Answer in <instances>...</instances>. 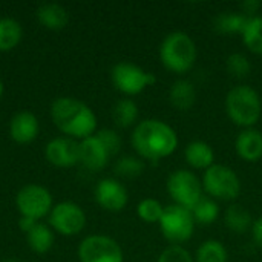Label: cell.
Instances as JSON below:
<instances>
[{
	"label": "cell",
	"instance_id": "6da1fadb",
	"mask_svg": "<svg viewBox=\"0 0 262 262\" xmlns=\"http://www.w3.org/2000/svg\"><path fill=\"white\" fill-rule=\"evenodd\" d=\"M130 143L141 160L160 161L177 150L178 134L166 121L147 118L135 124Z\"/></svg>",
	"mask_w": 262,
	"mask_h": 262
},
{
	"label": "cell",
	"instance_id": "7a4b0ae2",
	"mask_svg": "<svg viewBox=\"0 0 262 262\" xmlns=\"http://www.w3.org/2000/svg\"><path fill=\"white\" fill-rule=\"evenodd\" d=\"M55 127L72 140H84L97 134V115L83 101L72 97L55 98L51 104Z\"/></svg>",
	"mask_w": 262,
	"mask_h": 262
},
{
	"label": "cell",
	"instance_id": "3957f363",
	"mask_svg": "<svg viewBox=\"0 0 262 262\" xmlns=\"http://www.w3.org/2000/svg\"><path fill=\"white\" fill-rule=\"evenodd\" d=\"M161 64L178 75L187 74L196 63L198 49L193 38L184 31H173L167 34L158 49Z\"/></svg>",
	"mask_w": 262,
	"mask_h": 262
},
{
	"label": "cell",
	"instance_id": "277c9868",
	"mask_svg": "<svg viewBox=\"0 0 262 262\" xmlns=\"http://www.w3.org/2000/svg\"><path fill=\"white\" fill-rule=\"evenodd\" d=\"M226 112L230 121L243 129L255 127L261 120L262 100L256 89L249 84L232 88L226 95Z\"/></svg>",
	"mask_w": 262,
	"mask_h": 262
},
{
	"label": "cell",
	"instance_id": "5b68a950",
	"mask_svg": "<svg viewBox=\"0 0 262 262\" xmlns=\"http://www.w3.org/2000/svg\"><path fill=\"white\" fill-rule=\"evenodd\" d=\"M203 190L215 201H235L241 193V180L236 172L224 164L209 167L201 180Z\"/></svg>",
	"mask_w": 262,
	"mask_h": 262
},
{
	"label": "cell",
	"instance_id": "8992f818",
	"mask_svg": "<svg viewBox=\"0 0 262 262\" xmlns=\"http://www.w3.org/2000/svg\"><path fill=\"white\" fill-rule=\"evenodd\" d=\"M195 226L196 223L192 216V212L177 204L167 206L158 223L161 235L172 246H181L187 243L193 236Z\"/></svg>",
	"mask_w": 262,
	"mask_h": 262
},
{
	"label": "cell",
	"instance_id": "52a82bcc",
	"mask_svg": "<svg viewBox=\"0 0 262 262\" xmlns=\"http://www.w3.org/2000/svg\"><path fill=\"white\" fill-rule=\"evenodd\" d=\"M111 80L117 91L127 97H134L144 92L149 86H154L157 77L135 63L120 61L114 64L111 71Z\"/></svg>",
	"mask_w": 262,
	"mask_h": 262
},
{
	"label": "cell",
	"instance_id": "ba28073f",
	"mask_svg": "<svg viewBox=\"0 0 262 262\" xmlns=\"http://www.w3.org/2000/svg\"><path fill=\"white\" fill-rule=\"evenodd\" d=\"M167 193L173 204L192 210L195 204L203 198L201 180L189 169L173 170L167 178Z\"/></svg>",
	"mask_w": 262,
	"mask_h": 262
},
{
	"label": "cell",
	"instance_id": "9c48e42d",
	"mask_svg": "<svg viewBox=\"0 0 262 262\" xmlns=\"http://www.w3.org/2000/svg\"><path fill=\"white\" fill-rule=\"evenodd\" d=\"M15 206L20 216L41 220L49 216L54 204L51 192L41 184H26L15 195Z\"/></svg>",
	"mask_w": 262,
	"mask_h": 262
},
{
	"label": "cell",
	"instance_id": "30bf717a",
	"mask_svg": "<svg viewBox=\"0 0 262 262\" xmlns=\"http://www.w3.org/2000/svg\"><path fill=\"white\" fill-rule=\"evenodd\" d=\"M80 262H124L121 246L106 235H89L78 246Z\"/></svg>",
	"mask_w": 262,
	"mask_h": 262
},
{
	"label": "cell",
	"instance_id": "8fae6325",
	"mask_svg": "<svg viewBox=\"0 0 262 262\" xmlns=\"http://www.w3.org/2000/svg\"><path fill=\"white\" fill-rule=\"evenodd\" d=\"M49 226L63 236H75L86 227V213L78 204L63 201L52 207L49 213Z\"/></svg>",
	"mask_w": 262,
	"mask_h": 262
},
{
	"label": "cell",
	"instance_id": "7c38bea8",
	"mask_svg": "<svg viewBox=\"0 0 262 262\" xmlns=\"http://www.w3.org/2000/svg\"><path fill=\"white\" fill-rule=\"evenodd\" d=\"M95 201L97 204L112 213L121 212L129 201V195L126 187L115 178H104L98 181L95 187Z\"/></svg>",
	"mask_w": 262,
	"mask_h": 262
},
{
	"label": "cell",
	"instance_id": "4fadbf2b",
	"mask_svg": "<svg viewBox=\"0 0 262 262\" xmlns=\"http://www.w3.org/2000/svg\"><path fill=\"white\" fill-rule=\"evenodd\" d=\"M45 157L55 167H72L80 163L78 143L69 137L54 138L46 144Z\"/></svg>",
	"mask_w": 262,
	"mask_h": 262
},
{
	"label": "cell",
	"instance_id": "5bb4252c",
	"mask_svg": "<svg viewBox=\"0 0 262 262\" xmlns=\"http://www.w3.org/2000/svg\"><path fill=\"white\" fill-rule=\"evenodd\" d=\"M80 164L89 172H100L109 163V152L103 146V143L97 138V135L88 137L78 143Z\"/></svg>",
	"mask_w": 262,
	"mask_h": 262
},
{
	"label": "cell",
	"instance_id": "9a60e30c",
	"mask_svg": "<svg viewBox=\"0 0 262 262\" xmlns=\"http://www.w3.org/2000/svg\"><path fill=\"white\" fill-rule=\"evenodd\" d=\"M38 132H40L38 118L29 111L17 112L9 121V137L18 144L32 143L38 137Z\"/></svg>",
	"mask_w": 262,
	"mask_h": 262
},
{
	"label": "cell",
	"instance_id": "2e32d148",
	"mask_svg": "<svg viewBox=\"0 0 262 262\" xmlns=\"http://www.w3.org/2000/svg\"><path fill=\"white\" fill-rule=\"evenodd\" d=\"M235 150L246 163H258L262 160V132L250 127L243 129L235 140Z\"/></svg>",
	"mask_w": 262,
	"mask_h": 262
},
{
	"label": "cell",
	"instance_id": "e0dca14e",
	"mask_svg": "<svg viewBox=\"0 0 262 262\" xmlns=\"http://www.w3.org/2000/svg\"><path fill=\"white\" fill-rule=\"evenodd\" d=\"M184 160L195 170H207L215 164V152L206 141L195 140L184 147Z\"/></svg>",
	"mask_w": 262,
	"mask_h": 262
},
{
	"label": "cell",
	"instance_id": "ac0fdd59",
	"mask_svg": "<svg viewBox=\"0 0 262 262\" xmlns=\"http://www.w3.org/2000/svg\"><path fill=\"white\" fill-rule=\"evenodd\" d=\"M169 101L175 109H178L181 112L192 109L196 101L195 84L186 78H180V80L173 81L169 89Z\"/></svg>",
	"mask_w": 262,
	"mask_h": 262
},
{
	"label": "cell",
	"instance_id": "d6986e66",
	"mask_svg": "<svg viewBox=\"0 0 262 262\" xmlns=\"http://www.w3.org/2000/svg\"><path fill=\"white\" fill-rule=\"evenodd\" d=\"M35 14H37L40 25L52 31L63 29L69 21L68 11L64 9V6L58 3H43L37 8Z\"/></svg>",
	"mask_w": 262,
	"mask_h": 262
},
{
	"label": "cell",
	"instance_id": "ffe728a7",
	"mask_svg": "<svg viewBox=\"0 0 262 262\" xmlns=\"http://www.w3.org/2000/svg\"><path fill=\"white\" fill-rule=\"evenodd\" d=\"M224 223L229 227V230H232L233 233L238 235H244L249 230H252L253 226V218L250 215V212L239 206V204H232L224 215Z\"/></svg>",
	"mask_w": 262,
	"mask_h": 262
},
{
	"label": "cell",
	"instance_id": "44dd1931",
	"mask_svg": "<svg viewBox=\"0 0 262 262\" xmlns=\"http://www.w3.org/2000/svg\"><path fill=\"white\" fill-rule=\"evenodd\" d=\"M23 37L21 25L11 17L0 18V52L12 51Z\"/></svg>",
	"mask_w": 262,
	"mask_h": 262
},
{
	"label": "cell",
	"instance_id": "7402d4cb",
	"mask_svg": "<svg viewBox=\"0 0 262 262\" xmlns=\"http://www.w3.org/2000/svg\"><path fill=\"white\" fill-rule=\"evenodd\" d=\"M26 241H28L29 249L34 253L43 255V253L49 252L52 249V246H54V233H52V229L48 227L46 224L37 223L35 227L29 233H26Z\"/></svg>",
	"mask_w": 262,
	"mask_h": 262
},
{
	"label": "cell",
	"instance_id": "603a6c76",
	"mask_svg": "<svg viewBox=\"0 0 262 262\" xmlns=\"http://www.w3.org/2000/svg\"><path fill=\"white\" fill-rule=\"evenodd\" d=\"M138 115H140L138 104L130 98H121L120 101L115 103L112 109V118L115 124L123 129L134 126L138 120Z\"/></svg>",
	"mask_w": 262,
	"mask_h": 262
},
{
	"label": "cell",
	"instance_id": "cb8c5ba5",
	"mask_svg": "<svg viewBox=\"0 0 262 262\" xmlns=\"http://www.w3.org/2000/svg\"><path fill=\"white\" fill-rule=\"evenodd\" d=\"M244 46L256 55H262V15L250 17L241 34Z\"/></svg>",
	"mask_w": 262,
	"mask_h": 262
},
{
	"label": "cell",
	"instance_id": "d4e9b609",
	"mask_svg": "<svg viewBox=\"0 0 262 262\" xmlns=\"http://www.w3.org/2000/svg\"><path fill=\"white\" fill-rule=\"evenodd\" d=\"M195 262H227L229 253L226 246L218 239L204 241L195 253Z\"/></svg>",
	"mask_w": 262,
	"mask_h": 262
},
{
	"label": "cell",
	"instance_id": "484cf974",
	"mask_svg": "<svg viewBox=\"0 0 262 262\" xmlns=\"http://www.w3.org/2000/svg\"><path fill=\"white\" fill-rule=\"evenodd\" d=\"M249 17L241 12H223L213 20V28L220 34H243Z\"/></svg>",
	"mask_w": 262,
	"mask_h": 262
},
{
	"label": "cell",
	"instance_id": "4316f807",
	"mask_svg": "<svg viewBox=\"0 0 262 262\" xmlns=\"http://www.w3.org/2000/svg\"><path fill=\"white\" fill-rule=\"evenodd\" d=\"M190 212L196 224L210 226L220 218V204L209 196H203Z\"/></svg>",
	"mask_w": 262,
	"mask_h": 262
},
{
	"label": "cell",
	"instance_id": "83f0119b",
	"mask_svg": "<svg viewBox=\"0 0 262 262\" xmlns=\"http://www.w3.org/2000/svg\"><path fill=\"white\" fill-rule=\"evenodd\" d=\"M164 209L166 207L158 200H155V198H144L137 206V215L146 224H158L161 216H163V213H164Z\"/></svg>",
	"mask_w": 262,
	"mask_h": 262
},
{
	"label": "cell",
	"instance_id": "f1b7e54d",
	"mask_svg": "<svg viewBox=\"0 0 262 262\" xmlns=\"http://www.w3.org/2000/svg\"><path fill=\"white\" fill-rule=\"evenodd\" d=\"M144 163L140 157L126 155L115 163V173L123 178H137L143 173Z\"/></svg>",
	"mask_w": 262,
	"mask_h": 262
},
{
	"label": "cell",
	"instance_id": "f546056e",
	"mask_svg": "<svg viewBox=\"0 0 262 262\" xmlns=\"http://www.w3.org/2000/svg\"><path fill=\"white\" fill-rule=\"evenodd\" d=\"M226 68L229 74L235 78H246L252 71V63L249 57L243 52H233L226 60Z\"/></svg>",
	"mask_w": 262,
	"mask_h": 262
},
{
	"label": "cell",
	"instance_id": "4dcf8cb0",
	"mask_svg": "<svg viewBox=\"0 0 262 262\" xmlns=\"http://www.w3.org/2000/svg\"><path fill=\"white\" fill-rule=\"evenodd\" d=\"M157 262H195V258L183 246H169L160 253Z\"/></svg>",
	"mask_w": 262,
	"mask_h": 262
},
{
	"label": "cell",
	"instance_id": "1f68e13d",
	"mask_svg": "<svg viewBox=\"0 0 262 262\" xmlns=\"http://www.w3.org/2000/svg\"><path fill=\"white\" fill-rule=\"evenodd\" d=\"M95 135L103 143V146L106 147V150L109 152L111 157H114V155H117L120 152V149H121V138H120V135L115 130H112V129H101Z\"/></svg>",
	"mask_w": 262,
	"mask_h": 262
},
{
	"label": "cell",
	"instance_id": "d6a6232c",
	"mask_svg": "<svg viewBox=\"0 0 262 262\" xmlns=\"http://www.w3.org/2000/svg\"><path fill=\"white\" fill-rule=\"evenodd\" d=\"M262 3L259 0H244L241 5H239V9H241V14H244L246 17H256L258 15V11L261 9Z\"/></svg>",
	"mask_w": 262,
	"mask_h": 262
},
{
	"label": "cell",
	"instance_id": "836d02e7",
	"mask_svg": "<svg viewBox=\"0 0 262 262\" xmlns=\"http://www.w3.org/2000/svg\"><path fill=\"white\" fill-rule=\"evenodd\" d=\"M252 236H253V241L255 244L262 249V216H259L258 220L253 221V226H252Z\"/></svg>",
	"mask_w": 262,
	"mask_h": 262
},
{
	"label": "cell",
	"instance_id": "e575fe53",
	"mask_svg": "<svg viewBox=\"0 0 262 262\" xmlns=\"http://www.w3.org/2000/svg\"><path fill=\"white\" fill-rule=\"evenodd\" d=\"M37 223H38V221H35V220L26 218V216H20V218H18V229H20L23 233H29V232L35 227Z\"/></svg>",
	"mask_w": 262,
	"mask_h": 262
},
{
	"label": "cell",
	"instance_id": "d590c367",
	"mask_svg": "<svg viewBox=\"0 0 262 262\" xmlns=\"http://www.w3.org/2000/svg\"><path fill=\"white\" fill-rule=\"evenodd\" d=\"M2 95H3V83L0 80V98H2Z\"/></svg>",
	"mask_w": 262,
	"mask_h": 262
},
{
	"label": "cell",
	"instance_id": "8d00e7d4",
	"mask_svg": "<svg viewBox=\"0 0 262 262\" xmlns=\"http://www.w3.org/2000/svg\"><path fill=\"white\" fill-rule=\"evenodd\" d=\"M5 262H18V261H15V259H8V261H5Z\"/></svg>",
	"mask_w": 262,
	"mask_h": 262
}]
</instances>
